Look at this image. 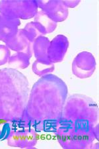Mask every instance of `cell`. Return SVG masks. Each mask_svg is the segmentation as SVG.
Returning <instances> with one entry per match:
<instances>
[{"mask_svg": "<svg viewBox=\"0 0 99 149\" xmlns=\"http://www.w3.org/2000/svg\"><path fill=\"white\" fill-rule=\"evenodd\" d=\"M23 29L28 40L32 43H33L37 38L46 35L44 29L39 23L35 21L26 24Z\"/></svg>", "mask_w": 99, "mask_h": 149, "instance_id": "obj_14", "label": "cell"}, {"mask_svg": "<svg viewBox=\"0 0 99 149\" xmlns=\"http://www.w3.org/2000/svg\"><path fill=\"white\" fill-rule=\"evenodd\" d=\"M98 107L92 98L79 93L67 97L60 121L98 141Z\"/></svg>", "mask_w": 99, "mask_h": 149, "instance_id": "obj_3", "label": "cell"}, {"mask_svg": "<svg viewBox=\"0 0 99 149\" xmlns=\"http://www.w3.org/2000/svg\"><path fill=\"white\" fill-rule=\"evenodd\" d=\"M9 50L16 52H25L33 54V43L30 42L23 29H19L17 34L5 42Z\"/></svg>", "mask_w": 99, "mask_h": 149, "instance_id": "obj_10", "label": "cell"}, {"mask_svg": "<svg viewBox=\"0 0 99 149\" xmlns=\"http://www.w3.org/2000/svg\"><path fill=\"white\" fill-rule=\"evenodd\" d=\"M29 95L28 79L18 70L0 69V118L15 125L23 119Z\"/></svg>", "mask_w": 99, "mask_h": 149, "instance_id": "obj_2", "label": "cell"}, {"mask_svg": "<svg viewBox=\"0 0 99 149\" xmlns=\"http://www.w3.org/2000/svg\"><path fill=\"white\" fill-rule=\"evenodd\" d=\"M50 40L45 36L37 38L33 43V54L36 59L43 62H50L48 59L47 51L50 45Z\"/></svg>", "mask_w": 99, "mask_h": 149, "instance_id": "obj_12", "label": "cell"}, {"mask_svg": "<svg viewBox=\"0 0 99 149\" xmlns=\"http://www.w3.org/2000/svg\"><path fill=\"white\" fill-rule=\"evenodd\" d=\"M96 66V60L93 54L83 51L79 52L73 59L72 72L79 78H88L95 72Z\"/></svg>", "mask_w": 99, "mask_h": 149, "instance_id": "obj_6", "label": "cell"}, {"mask_svg": "<svg viewBox=\"0 0 99 149\" xmlns=\"http://www.w3.org/2000/svg\"><path fill=\"white\" fill-rule=\"evenodd\" d=\"M55 66L54 64L52 62H43L39 61H36L34 62L32 66L33 72L36 75L38 76H44L47 74H51L54 71Z\"/></svg>", "mask_w": 99, "mask_h": 149, "instance_id": "obj_16", "label": "cell"}, {"mask_svg": "<svg viewBox=\"0 0 99 149\" xmlns=\"http://www.w3.org/2000/svg\"><path fill=\"white\" fill-rule=\"evenodd\" d=\"M20 19H10L0 13V41L6 42L13 37L19 31Z\"/></svg>", "mask_w": 99, "mask_h": 149, "instance_id": "obj_11", "label": "cell"}, {"mask_svg": "<svg viewBox=\"0 0 99 149\" xmlns=\"http://www.w3.org/2000/svg\"><path fill=\"white\" fill-rule=\"evenodd\" d=\"M11 56V52L6 45H0V66L8 63Z\"/></svg>", "mask_w": 99, "mask_h": 149, "instance_id": "obj_18", "label": "cell"}, {"mask_svg": "<svg viewBox=\"0 0 99 149\" xmlns=\"http://www.w3.org/2000/svg\"><path fill=\"white\" fill-rule=\"evenodd\" d=\"M34 19H35V21H34L35 22L38 23L44 29L46 34L52 33L57 27V23H55L54 21L52 20L42 10L38 11Z\"/></svg>", "mask_w": 99, "mask_h": 149, "instance_id": "obj_15", "label": "cell"}, {"mask_svg": "<svg viewBox=\"0 0 99 149\" xmlns=\"http://www.w3.org/2000/svg\"><path fill=\"white\" fill-rule=\"evenodd\" d=\"M7 141L11 147L33 148L37 144V133L33 129H18L14 131Z\"/></svg>", "mask_w": 99, "mask_h": 149, "instance_id": "obj_7", "label": "cell"}, {"mask_svg": "<svg viewBox=\"0 0 99 149\" xmlns=\"http://www.w3.org/2000/svg\"><path fill=\"white\" fill-rule=\"evenodd\" d=\"M37 1L38 8L55 23L63 22L69 15L68 9L63 3L62 0Z\"/></svg>", "mask_w": 99, "mask_h": 149, "instance_id": "obj_8", "label": "cell"}, {"mask_svg": "<svg viewBox=\"0 0 99 149\" xmlns=\"http://www.w3.org/2000/svg\"><path fill=\"white\" fill-rule=\"evenodd\" d=\"M15 130L16 126L13 121L0 118V141L8 140L11 133Z\"/></svg>", "mask_w": 99, "mask_h": 149, "instance_id": "obj_17", "label": "cell"}, {"mask_svg": "<svg viewBox=\"0 0 99 149\" xmlns=\"http://www.w3.org/2000/svg\"><path fill=\"white\" fill-rule=\"evenodd\" d=\"M38 9L37 1L35 0L0 1V13L10 19H30L35 17Z\"/></svg>", "mask_w": 99, "mask_h": 149, "instance_id": "obj_5", "label": "cell"}, {"mask_svg": "<svg viewBox=\"0 0 99 149\" xmlns=\"http://www.w3.org/2000/svg\"><path fill=\"white\" fill-rule=\"evenodd\" d=\"M68 88L61 78L49 74L33 86L18 129H33L37 133H54L62 118Z\"/></svg>", "mask_w": 99, "mask_h": 149, "instance_id": "obj_1", "label": "cell"}, {"mask_svg": "<svg viewBox=\"0 0 99 149\" xmlns=\"http://www.w3.org/2000/svg\"><path fill=\"white\" fill-rule=\"evenodd\" d=\"M32 56V54L25 52H16L10 56L8 63L12 68L25 69L29 66Z\"/></svg>", "mask_w": 99, "mask_h": 149, "instance_id": "obj_13", "label": "cell"}, {"mask_svg": "<svg viewBox=\"0 0 99 149\" xmlns=\"http://www.w3.org/2000/svg\"><path fill=\"white\" fill-rule=\"evenodd\" d=\"M55 134L60 146L65 149L92 148L95 140L92 134L76 130L72 126L60 121Z\"/></svg>", "mask_w": 99, "mask_h": 149, "instance_id": "obj_4", "label": "cell"}, {"mask_svg": "<svg viewBox=\"0 0 99 149\" xmlns=\"http://www.w3.org/2000/svg\"><path fill=\"white\" fill-rule=\"evenodd\" d=\"M69 42L66 36L58 35L50 42L48 48V59L53 64L58 63L64 60L69 49Z\"/></svg>", "mask_w": 99, "mask_h": 149, "instance_id": "obj_9", "label": "cell"}, {"mask_svg": "<svg viewBox=\"0 0 99 149\" xmlns=\"http://www.w3.org/2000/svg\"><path fill=\"white\" fill-rule=\"evenodd\" d=\"M62 2L65 5V6L67 9H69L75 8L80 3L81 1H79V0H75V1H67V0H66V1H62Z\"/></svg>", "mask_w": 99, "mask_h": 149, "instance_id": "obj_19", "label": "cell"}]
</instances>
